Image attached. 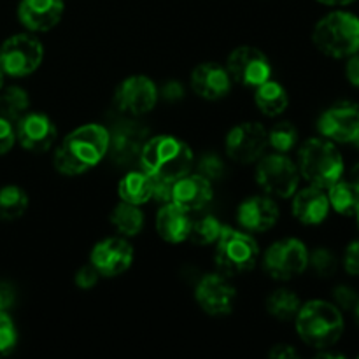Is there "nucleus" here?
I'll use <instances>...</instances> for the list:
<instances>
[{"label":"nucleus","mask_w":359,"mask_h":359,"mask_svg":"<svg viewBox=\"0 0 359 359\" xmlns=\"http://www.w3.org/2000/svg\"><path fill=\"white\" fill-rule=\"evenodd\" d=\"M318 128L328 140L353 142L359 133V107L354 104H340L328 109L319 118Z\"/></svg>","instance_id":"obj_16"},{"label":"nucleus","mask_w":359,"mask_h":359,"mask_svg":"<svg viewBox=\"0 0 359 359\" xmlns=\"http://www.w3.org/2000/svg\"><path fill=\"white\" fill-rule=\"evenodd\" d=\"M226 70L231 79L244 86H255L266 83L272 77V65L269 58L259 49L251 46L237 48L230 55L226 63Z\"/></svg>","instance_id":"obj_11"},{"label":"nucleus","mask_w":359,"mask_h":359,"mask_svg":"<svg viewBox=\"0 0 359 359\" xmlns=\"http://www.w3.org/2000/svg\"><path fill=\"white\" fill-rule=\"evenodd\" d=\"M198 174L202 175V177L209 179L210 182L217 181V179H221L224 175L223 160L214 153L203 154L202 160H200L198 163Z\"/></svg>","instance_id":"obj_35"},{"label":"nucleus","mask_w":359,"mask_h":359,"mask_svg":"<svg viewBox=\"0 0 359 359\" xmlns=\"http://www.w3.org/2000/svg\"><path fill=\"white\" fill-rule=\"evenodd\" d=\"M139 163L151 177L177 181L193 165V153L182 140L170 135H158L144 144Z\"/></svg>","instance_id":"obj_2"},{"label":"nucleus","mask_w":359,"mask_h":359,"mask_svg":"<svg viewBox=\"0 0 359 359\" xmlns=\"http://www.w3.org/2000/svg\"><path fill=\"white\" fill-rule=\"evenodd\" d=\"M298 170L311 184L330 188L344 174L342 154L326 139H311L298 153Z\"/></svg>","instance_id":"obj_5"},{"label":"nucleus","mask_w":359,"mask_h":359,"mask_svg":"<svg viewBox=\"0 0 359 359\" xmlns=\"http://www.w3.org/2000/svg\"><path fill=\"white\" fill-rule=\"evenodd\" d=\"M16 304V290L13 284L0 283V311L7 312Z\"/></svg>","instance_id":"obj_42"},{"label":"nucleus","mask_w":359,"mask_h":359,"mask_svg":"<svg viewBox=\"0 0 359 359\" xmlns=\"http://www.w3.org/2000/svg\"><path fill=\"white\" fill-rule=\"evenodd\" d=\"M353 144H354V146H356V147H358V149H359V133H358V137H356V139H354V140H353Z\"/></svg>","instance_id":"obj_49"},{"label":"nucleus","mask_w":359,"mask_h":359,"mask_svg":"<svg viewBox=\"0 0 359 359\" xmlns=\"http://www.w3.org/2000/svg\"><path fill=\"white\" fill-rule=\"evenodd\" d=\"M359 300V294L351 286H337L333 290V302L342 311H354Z\"/></svg>","instance_id":"obj_36"},{"label":"nucleus","mask_w":359,"mask_h":359,"mask_svg":"<svg viewBox=\"0 0 359 359\" xmlns=\"http://www.w3.org/2000/svg\"><path fill=\"white\" fill-rule=\"evenodd\" d=\"M200 307L210 316L230 314L233 309L235 287L221 273H210L202 277L195 291Z\"/></svg>","instance_id":"obj_15"},{"label":"nucleus","mask_w":359,"mask_h":359,"mask_svg":"<svg viewBox=\"0 0 359 359\" xmlns=\"http://www.w3.org/2000/svg\"><path fill=\"white\" fill-rule=\"evenodd\" d=\"M98 277H100V273L97 272V269H95L93 265L83 266V269L76 273L77 287H81V290H91V287L98 283Z\"/></svg>","instance_id":"obj_39"},{"label":"nucleus","mask_w":359,"mask_h":359,"mask_svg":"<svg viewBox=\"0 0 359 359\" xmlns=\"http://www.w3.org/2000/svg\"><path fill=\"white\" fill-rule=\"evenodd\" d=\"M353 182H354V186L359 189V161L356 163V167L353 168Z\"/></svg>","instance_id":"obj_46"},{"label":"nucleus","mask_w":359,"mask_h":359,"mask_svg":"<svg viewBox=\"0 0 359 359\" xmlns=\"http://www.w3.org/2000/svg\"><path fill=\"white\" fill-rule=\"evenodd\" d=\"M256 179L263 191L277 198H290L297 193L300 170L284 154L276 153L263 158L256 168Z\"/></svg>","instance_id":"obj_7"},{"label":"nucleus","mask_w":359,"mask_h":359,"mask_svg":"<svg viewBox=\"0 0 359 359\" xmlns=\"http://www.w3.org/2000/svg\"><path fill=\"white\" fill-rule=\"evenodd\" d=\"M344 265H346V270L351 276L359 277V241H354L347 248L346 256H344Z\"/></svg>","instance_id":"obj_41"},{"label":"nucleus","mask_w":359,"mask_h":359,"mask_svg":"<svg viewBox=\"0 0 359 359\" xmlns=\"http://www.w3.org/2000/svg\"><path fill=\"white\" fill-rule=\"evenodd\" d=\"M191 219L188 212L175 203L168 202L160 209L156 216V230L163 241L170 244H179L189 237Z\"/></svg>","instance_id":"obj_23"},{"label":"nucleus","mask_w":359,"mask_h":359,"mask_svg":"<svg viewBox=\"0 0 359 359\" xmlns=\"http://www.w3.org/2000/svg\"><path fill=\"white\" fill-rule=\"evenodd\" d=\"M259 249L255 238L248 233L223 226L216 248V265L223 276H238L255 269Z\"/></svg>","instance_id":"obj_6"},{"label":"nucleus","mask_w":359,"mask_h":359,"mask_svg":"<svg viewBox=\"0 0 359 359\" xmlns=\"http://www.w3.org/2000/svg\"><path fill=\"white\" fill-rule=\"evenodd\" d=\"M133 249L125 238H105L98 242L91 252V265L104 277H116L132 265Z\"/></svg>","instance_id":"obj_14"},{"label":"nucleus","mask_w":359,"mask_h":359,"mask_svg":"<svg viewBox=\"0 0 359 359\" xmlns=\"http://www.w3.org/2000/svg\"><path fill=\"white\" fill-rule=\"evenodd\" d=\"M297 332L307 346L328 349L344 333V318L335 304L325 300L307 302L297 314Z\"/></svg>","instance_id":"obj_3"},{"label":"nucleus","mask_w":359,"mask_h":359,"mask_svg":"<svg viewBox=\"0 0 359 359\" xmlns=\"http://www.w3.org/2000/svg\"><path fill=\"white\" fill-rule=\"evenodd\" d=\"M16 137L21 146L32 153H42L53 146L56 139V126L46 114L32 112L18 119Z\"/></svg>","instance_id":"obj_17"},{"label":"nucleus","mask_w":359,"mask_h":359,"mask_svg":"<svg viewBox=\"0 0 359 359\" xmlns=\"http://www.w3.org/2000/svg\"><path fill=\"white\" fill-rule=\"evenodd\" d=\"M318 2L325 4V6H349V4L356 2V0H318Z\"/></svg>","instance_id":"obj_45"},{"label":"nucleus","mask_w":359,"mask_h":359,"mask_svg":"<svg viewBox=\"0 0 359 359\" xmlns=\"http://www.w3.org/2000/svg\"><path fill=\"white\" fill-rule=\"evenodd\" d=\"M298 132L290 121H280L269 132V146L276 149V153L286 154L297 146Z\"/></svg>","instance_id":"obj_32"},{"label":"nucleus","mask_w":359,"mask_h":359,"mask_svg":"<svg viewBox=\"0 0 359 359\" xmlns=\"http://www.w3.org/2000/svg\"><path fill=\"white\" fill-rule=\"evenodd\" d=\"M109 151V132L102 125H84L70 132L55 153L56 170L79 175L100 163Z\"/></svg>","instance_id":"obj_1"},{"label":"nucleus","mask_w":359,"mask_h":359,"mask_svg":"<svg viewBox=\"0 0 359 359\" xmlns=\"http://www.w3.org/2000/svg\"><path fill=\"white\" fill-rule=\"evenodd\" d=\"M2 86H4V72L2 69H0V90H2Z\"/></svg>","instance_id":"obj_48"},{"label":"nucleus","mask_w":359,"mask_h":359,"mask_svg":"<svg viewBox=\"0 0 359 359\" xmlns=\"http://www.w3.org/2000/svg\"><path fill=\"white\" fill-rule=\"evenodd\" d=\"M44 48L35 37L18 34L0 46V69L13 77H23L35 72L42 63Z\"/></svg>","instance_id":"obj_8"},{"label":"nucleus","mask_w":359,"mask_h":359,"mask_svg":"<svg viewBox=\"0 0 359 359\" xmlns=\"http://www.w3.org/2000/svg\"><path fill=\"white\" fill-rule=\"evenodd\" d=\"M111 223L125 237H135L144 226V214L135 203L121 202L112 210Z\"/></svg>","instance_id":"obj_26"},{"label":"nucleus","mask_w":359,"mask_h":359,"mask_svg":"<svg viewBox=\"0 0 359 359\" xmlns=\"http://www.w3.org/2000/svg\"><path fill=\"white\" fill-rule=\"evenodd\" d=\"M354 216H356V219H358V228H359V209L356 210V214H354Z\"/></svg>","instance_id":"obj_50"},{"label":"nucleus","mask_w":359,"mask_h":359,"mask_svg":"<svg viewBox=\"0 0 359 359\" xmlns=\"http://www.w3.org/2000/svg\"><path fill=\"white\" fill-rule=\"evenodd\" d=\"M158 95H161L163 100L167 102H177L184 97V88H182V84L179 83V81L170 79L161 86V90L158 91Z\"/></svg>","instance_id":"obj_40"},{"label":"nucleus","mask_w":359,"mask_h":359,"mask_svg":"<svg viewBox=\"0 0 359 359\" xmlns=\"http://www.w3.org/2000/svg\"><path fill=\"white\" fill-rule=\"evenodd\" d=\"M30 105L28 93L20 86H9L0 93V116L9 121L23 118Z\"/></svg>","instance_id":"obj_29"},{"label":"nucleus","mask_w":359,"mask_h":359,"mask_svg":"<svg viewBox=\"0 0 359 359\" xmlns=\"http://www.w3.org/2000/svg\"><path fill=\"white\" fill-rule=\"evenodd\" d=\"M300 307V298L293 291L286 290V287L273 291L269 297V300H266V311L270 312V316L279 319V321L294 319Z\"/></svg>","instance_id":"obj_28"},{"label":"nucleus","mask_w":359,"mask_h":359,"mask_svg":"<svg viewBox=\"0 0 359 359\" xmlns=\"http://www.w3.org/2000/svg\"><path fill=\"white\" fill-rule=\"evenodd\" d=\"M16 140V132L13 128V123L0 116V154H6L13 147Z\"/></svg>","instance_id":"obj_37"},{"label":"nucleus","mask_w":359,"mask_h":359,"mask_svg":"<svg viewBox=\"0 0 359 359\" xmlns=\"http://www.w3.org/2000/svg\"><path fill=\"white\" fill-rule=\"evenodd\" d=\"M279 219V207L270 196H251L237 209V221L248 231H266Z\"/></svg>","instance_id":"obj_20"},{"label":"nucleus","mask_w":359,"mask_h":359,"mask_svg":"<svg viewBox=\"0 0 359 359\" xmlns=\"http://www.w3.org/2000/svg\"><path fill=\"white\" fill-rule=\"evenodd\" d=\"M354 314H356V321H358V325H359V300H358L356 307H354Z\"/></svg>","instance_id":"obj_47"},{"label":"nucleus","mask_w":359,"mask_h":359,"mask_svg":"<svg viewBox=\"0 0 359 359\" xmlns=\"http://www.w3.org/2000/svg\"><path fill=\"white\" fill-rule=\"evenodd\" d=\"M263 266L272 279L290 280L309 266V251L298 238H283L266 249Z\"/></svg>","instance_id":"obj_9"},{"label":"nucleus","mask_w":359,"mask_h":359,"mask_svg":"<svg viewBox=\"0 0 359 359\" xmlns=\"http://www.w3.org/2000/svg\"><path fill=\"white\" fill-rule=\"evenodd\" d=\"M330 207L337 210L342 216H354L359 209V189L354 182L337 181L335 184L330 186L328 193Z\"/></svg>","instance_id":"obj_27"},{"label":"nucleus","mask_w":359,"mask_h":359,"mask_svg":"<svg viewBox=\"0 0 359 359\" xmlns=\"http://www.w3.org/2000/svg\"><path fill=\"white\" fill-rule=\"evenodd\" d=\"M255 100L259 111L265 116H270V118L283 114L286 111L287 104H290L286 90L279 83H273V81H266V83L259 84L256 88Z\"/></svg>","instance_id":"obj_25"},{"label":"nucleus","mask_w":359,"mask_h":359,"mask_svg":"<svg viewBox=\"0 0 359 359\" xmlns=\"http://www.w3.org/2000/svg\"><path fill=\"white\" fill-rule=\"evenodd\" d=\"M346 74H347V79H349V83L353 84V86L359 88V51L349 56Z\"/></svg>","instance_id":"obj_43"},{"label":"nucleus","mask_w":359,"mask_h":359,"mask_svg":"<svg viewBox=\"0 0 359 359\" xmlns=\"http://www.w3.org/2000/svg\"><path fill=\"white\" fill-rule=\"evenodd\" d=\"M18 340L16 328H14L13 319L7 316V312L0 311V356H6L14 349Z\"/></svg>","instance_id":"obj_34"},{"label":"nucleus","mask_w":359,"mask_h":359,"mask_svg":"<svg viewBox=\"0 0 359 359\" xmlns=\"http://www.w3.org/2000/svg\"><path fill=\"white\" fill-rule=\"evenodd\" d=\"M226 153L238 163H255L269 146V132L259 123H242L230 130L226 137Z\"/></svg>","instance_id":"obj_10"},{"label":"nucleus","mask_w":359,"mask_h":359,"mask_svg":"<svg viewBox=\"0 0 359 359\" xmlns=\"http://www.w3.org/2000/svg\"><path fill=\"white\" fill-rule=\"evenodd\" d=\"M174 182L175 181L153 177V198L161 203L172 202V189H174Z\"/></svg>","instance_id":"obj_38"},{"label":"nucleus","mask_w":359,"mask_h":359,"mask_svg":"<svg viewBox=\"0 0 359 359\" xmlns=\"http://www.w3.org/2000/svg\"><path fill=\"white\" fill-rule=\"evenodd\" d=\"M270 356L277 358V359H280V358H297L298 353L291 346H284V344H280V346H276L272 351H270Z\"/></svg>","instance_id":"obj_44"},{"label":"nucleus","mask_w":359,"mask_h":359,"mask_svg":"<svg viewBox=\"0 0 359 359\" xmlns=\"http://www.w3.org/2000/svg\"><path fill=\"white\" fill-rule=\"evenodd\" d=\"M223 224L216 219L214 216H203L200 219L191 221V228H189V241L195 242L198 245H209L217 242L219 238Z\"/></svg>","instance_id":"obj_31"},{"label":"nucleus","mask_w":359,"mask_h":359,"mask_svg":"<svg viewBox=\"0 0 359 359\" xmlns=\"http://www.w3.org/2000/svg\"><path fill=\"white\" fill-rule=\"evenodd\" d=\"M158 88L149 77L132 76L123 81L116 90V107L126 116H142L158 102Z\"/></svg>","instance_id":"obj_13"},{"label":"nucleus","mask_w":359,"mask_h":359,"mask_svg":"<svg viewBox=\"0 0 359 359\" xmlns=\"http://www.w3.org/2000/svg\"><path fill=\"white\" fill-rule=\"evenodd\" d=\"M314 44L323 55L349 58L359 51V18L346 11L330 13L316 25Z\"/></svg>","instance_id":"obj_4"},{"label":"nucleus","mask_w":359,"mask_h":359,"mask_svg":"<svg viewBox=\"0 0 359 359\" xmlns=\"http://www.w3.org/2000/svg\"><path fill=\"white\" fill-rule=\"evenodd\" d=\"M149 130L146 125L133 119H125L118 123L109 132V151L111 158L118 165H132L133 161H139L142 153L144 144L147 142Z\"/></svg>","instance_id":"obj_12"},{"label":"nucleus","mask_w":359,"mask_h":359,"mask_svg":"<svg viewBox=\"0 0 359 359\" xmlns=\"http://www.w3.org/2000/svg\"><path fill=\"white\" fill-rule=\"evenodd\" d=\"M28 207V196L18 186L0 188V219L13 221L23 216Z\"/></svg>","instance_id":"obj_30"},{"label":"nucleus","mask_w":359,"mask_h":359,"mask_svg":"<svg viewBox=\"0 0 359 359\" xmlns=\"http://www.w3.org/2000/svg\"><path fill=\"white\" fill-rule=\"evenodd\" d=\"M191 86L205 100H219L231 90V77L217 63H202L191 72Z\"/></svg>","instance_id":"obj_21"},{"label":"nucleus","mask_w":359,"mask_h":359,"mask_svg":"<svg viewBox=\"0 0 359 359\" xmlns=\"http://www.w3.org/2000/svg\"><path fill=\"white\" fill-rule=\"evenodd\" d=\"M212 200V182L200 174L177 179L172 189V203L184 209L186 212H200Z\"/></svg>","instance_id":"obj_18"},{"label":"nucleus","mask_w":359,"mask_h":359,"mask_svg":"<svg viewBox=\"0 0 359 359\" xmlns=\"http://www.w3.org/2000/svg\"><path fill=\"white\" fill-rule=\"evenodd\" d=\"M118 193L123 202L135 205L146 203L153 198V177L146 172H128L119 182Z\"/></svg>","instance_id":"obj_24"},{"label":"nucleus","mask_w":359,"mask_h":359,"mask_svg":"<svg viewBox=\"0 0 359 359\" xmlns=\"http://www.w3.org/2000/svg\"><path fill=\"white\" fill-rule=\"evenodd\" d=\"M309 265L319 277H332L337 272V258L330 249L318 248L309 255Z\"/></svg>","instance_id":"obj_33"},{"label":"nucleus","mask_w":359,"mask_h":359,"mask_svg":"<svg viewBox=\"0 0 359 359\" xmlns=\"http://www.w3.org/2000/svg\"><path fill=\"white\" fill-rule=\"evenodd\" d=\"M330 212L328 195L319 186H309L300 189L293 200V214L300 223L319 224Z\"/></svg>","instance_id":"obj_22"},{"label":"nucleus","mask_w":359,"mask_h":359,"mask_svg":"<svg viewBox=\"0 0 359 359\" xmlns=\"http://www.w3.org/2000/svg\"><path fill=\"white\" fill-rule=\"evenodd\" d=\"M63 16V0H21L18 18L32 32H48Z\"/></svg>","instance_id":"obj_19"}]
</instances>
